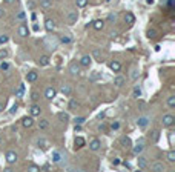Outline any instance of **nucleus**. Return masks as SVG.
<instances>
[{"label":"nucleus","mask_w":175,"mask_h":172,"mask_svg":"<svg viewBox=\"0 0 175 172\" xmlns=\"http://www.w3.org/2000/svg\"><path fill=\"white\" fill-rule=\"evenodd\" d=\"M43 43H45V46H46L49 51H54V49L58 46V43H60V42H58L57 38H54L52 36H48V37H45Z\"/></svg>","instance_id":"1"},{"label":"nucleus","mask_w":175,"mask_h":172,"mask_svg":"<svg viewBox=\"0 0 175 172\" xmlns=\"http://www.w3.org/2000/svg\"><path fill=\"white\" fill-rule=\"evenodd\" d=\"M66 20H68L69 25L77 23V20H78V12H77V11H69L68 14H66Z\"/></svg>","instance_id":"2"},{"label":"nucleus","mask_w":175,"mask_h":172,"mask_svg":"<svg viewBox=\"0 0 175 172\" xmlns=\"http://www.w3.org/2000/svg\"><path fill=\"white\" fill-rule=\"evenodd\" d=\"M145 151V140H140V142H138L135 146L132 148V152H134V155H140V154Z\"/></svg>","instance_id":"3"},{"label":"nucleus","mask_w":175,"mask_h":172,"mask_svg":"<svg viewBox=\"0 0 175 172\" xmlns=\"http://www.w3.org/2000/svg\"><path fill=\"white\" fill-rule=\"evenodd\" d=\"M63 155H61V152L60 151H52V155H51V160L52 163H55V165H60L61 161H63Z\"/></svg>","instance_id":"4"},{"label":"nucleus","mask_w":175,"mask_h":172,"mask_svg":"<svg viewBox=\"0 0 175 172\" xmlns=\"http://www.w3.org/2000/svg\"><path fill=\"white\" fill-rule=\"evenodd\" d=\"M17 158H19L17 152H14V151H8L6 152V161H8V165H14V163L17 161Z\"/></svg>","instance_id":"5"},{"label":"nucleus","mask_w":175,"mask_h":172,"mask_svg":"<svg viewBox=\"0 0 175 172\" xmlns=\"http://www.w3.org/2000/svg\"><path fill=\"white\" fill-rule=\"evenodd\" d=\"M175 123V117L174 115H170V114H166V115L163 117V126H172Z\"/></svg>","instance_id":"6"},{"label":"nucleus","mask_w":175,"mask_h":172,"mask_svg":"<svg viewBox=\"0 0 175 172\" xmlns=\"http://www.w3.org/2000/svg\"><path fill=\"white\" fill-rule=\"evenodd\" d=\"M151 171H154V172H161V171H164V165L161 161H154L151 165Z\"/></svg>","instance_id":"7"},{"label":"nucleus","mask_w":175,"mask_h":172,"mask_svg":"<svg viewBox=\"0 0 175 172\" xmlns=\"http://www.w3.org/2000/svg\"><path fill=\"white\" fill-rule=\"evenodd\" d=\"M91 61H92V57L91 55H83L82 59H80V66H83V68H89Z\"/></svg>","instance_id":"8"},{"label":"nucleus","mask_w":175,"mask_h":172,"mask_svg":"<svg viewBox=\"0 0 175 172\" xmlns=\"http://www.w3.org/2000/svg\"><path fill=\"white\" fill-rule=\"evenodd\" d=\"M137 125H138V127L145 129V127H146L147 125H149V117H145V115H143V117H140V118L137 120Z\"/></svg>","instance_id":"9"},{"label":"nucleus","mask_w":175,"mask_h":172,"mask_svg":"<svg viewBox=\"0 0 175 172\" xmlns=\"http://www.w3.org/2000/svg\"><path fill=\"white\" fill-rule=\"evenodd\" d=\"M100 146H101V143H100V140H98V138H92L91 143H89V149H91V151H98Z\"/></svg>","instance_id":"10"},{"label":"nucleus","mask_w":175,"mask_h":172,"mask_svg":"<svg viewBox=\"0 0 175 172\" xmlns=\"http://www.w3.org/2000/svg\"><path fill=\"white\" fill-rule=\"evenodd\" d=\"M55 95H57V91L54 89V88H46V91H45V97H46L48 100H54Z\"/></svg>","instance_id":"11"},{"label":"nucleus","mask_w":175,"mask_h":172,"mask_svg":"<svg viewBox=\"0 0 175 172\" xmlns=\"http://www.w3.org/2000/svg\"><path fill=\"white\" fill-rule=\"evenodd\" d=\"M137 165H138V167L140 169H146L147 166V160H146V157H141V155H138V158H137Z\"/></svg>","instance_id":"12"},{"label":"nucleus","mask_w":175,"mask_h":172,"mask_svg":"<svg viewBox=\"0 0 175 172\" xmlns=\"http://www.w3.org/2000/svg\"><path fill=\"white\" fill-rule=\"evenodd\" d=\"M28 34H29L28 26H26L25 23H22V25L19 26V36H20V37H28Z\"/></svg>","instance_id":"13"},{"label":"nucleus","mask_w":175,"mask_h":172,"mask_svg":"<svg viewBox=\"0 0 175 172\" xmlns=\"http://www.w3.org/2000/svg\"><path fill=\"white\" fill-rule=\"evenodd\" d=\"M69 72L72 74V76H78V74H80V65L71 63V65H69Z\"/></svg>","instance_id":"14"},{"label":"nucleus","mask_w":175,"mask_h":172,"mask_svg":"<svg viewBox=\"0 0 175 172\" xmlns=\"http://www.w3.org/2000/svg\"><path fill=\"white\" fill-rule=\"evenodd\" d=\"M60 92H61V94H63L65 97H69V95H71V92H72V88H71L69 85H61Z\"/></svg>","instance_id":"15"},{"label":"nucleus","mask_w":175,"mask_h":172,"mask_svg":"<svg viewBox=\"0 0 175 172\" xmlns=\"http://www.w3.org/2000/svg\"><path fill=\"white\" fill-rule=\"evenodd\" d=\"M45 28H46V31H49V32H52L54 28H55V23H54V20H51V19H46V20H45Z\"/></svg>","instance_id":"16"},{"label":"nucleus","mask_w":175,"mask_h":172,"mask_svg":"<svg viewBox=\"0 0 175 172\" xmlns=\"http://www.w3.org/2000/svg\"><path fill=\"white\" fill-rule=\"evenodd\" d=\"M40 112H42V108H40L39 105H32V106H31V115L32 117L40 115Z\"/></svg>","instance_id":"17"},{"label":"nucleus","mask_w":175,"mask_h":172,"mask_svg":"<svg viewBox=\"0 0 175 172\" xmlns=\"http://www.w3.org/2000/svg\"><path fill=\"white\" fill-rule=\"evenodd\" d=\"M37 78H39V74L35 71H31V72L26 74V80H28V82H35Z\"/></svg>","instance_id":"18"},{"label":"nucleus","mask_w":175,"mask_h":172,"mask_svg":"<svg viewBox=\"0 0 175 172\" xmlns=\"http://www.w3.org/2000/svg\"><path fill=\"white\" fill-rule=\"evenodd\" d=\"M109 68H111L114 72H118L120 69H122V65H120V61H115V60H114V61H111Z\"/></svg>","instance_id":"19"},{"label":"nucleus","mask_w":175,"mask_h":172,"mask_svg":"<svg viewBox=\"0 0 175 172\" xmlns=\"http://www.w3.org/2000/svg\"><path fill=\"white\" fill-rule=\"evenodd\" d=\"M22 125H23L25 127H31V126L34 125L32 117H25V118H23V121H22Z\"/></svg>","instance_id":"20"},{"label":"nucleus","mask_w":175,"mask_h":172,"mask_svg":"<svg viewBox=\"0 0 175 172\" xmlns=\"http://www.w3.org/2000/svg\"><path fill=\"white\" fill-rule=\"evenodd\" d=\"M124 77H122V76H118V77H115V80H114V85L117 86V88H122L123 85H124Z\"/></svg>","instance_id":"21"},{"label":"nucleus","mask_w":175,"mask_h":172,"mask_svg":"<svg viewBox=\"0 0 175 172\" xmlns=\"http://www.w3.org/2000/svg\"><path fill=\"white\" fill-rule=\"evenodd\" d=\"M122 146H123V148H126V149H129V148L132 146L131 138H129V137H123V138H122Z\"/></svg>","instance_id":"22"},{"label":"nucleus","mask_w":175,"mask_h":172,"mask_svg":"<svg viewBox=\"0 0 175 172\" xmlns=\"http://www.w3.org/2000/svg\"><path fill=\"white\" fill-rule=\"evenodd\" d=\"M92 26H94V29L100 31V29H103V26H105V22H103V20H95L92 23Z\"/></svg>","instance_id":"23"},{"label":"nucleus","mask_w":175,"mask_h":172,"mask_svg":"<svg viewBox=\"0 0 175 172\" xmlns=\"http://www.w3.org/2000/svg\"><path fill=\"white\" fill-rule=\"evenodd\" d=\"M84 146V138L83 137H75V148H83Z\"/></svg>","instance_id":"24"},{"label":"nucleus","mask_w":175,"mask_h":172,"mask_svg":"<svg viewBox=\"0 0 175 172\" xmlns=\"http://www.w3.org/2000/svg\"><path fill=\"white\" fill-rule=\"evenodd\" d=\"M39 63L42 65V66H48V65H49V57H48V55H42V57L39 59Z\"/></svg>","instance_id":"25"},{"label":"nucleus","mask_w":175,"mask_h":172,"mask_svg":"<svg viewBox=\"0 0 175 172\" xmlns=\"http://www.w3.org/2000/svg\"><path fill=\"white\" fill-rule=\"evenodd\" d=\"M58 120H60V121H69V115H68V114H66V112H58Z\"/></svg>","instance_id":"26"},{"label":"nucleus","mask_w":175,"mask_h":172,"mask_svg":"<svg viewBox=\"0 0 175 172\" xmlns=\"http://www.w3.org/2000/svg\"><path fill=\"white\" fill-rule=\"evenodd\" d=\"M124 22H126V23H134V22H135V17H134V14H131V12H126Z\"/></svg>","instance_id":"27"},{"label":"nucleus","mask_w":175,"mask_h":172,"mask_svg":"<svg viewBox=\"0 0 175 172\" xmlns=\"http://www.w3.org/2000/svg\"><path fill=\"white\" fill-rule=\"evenodd\" d=\"M48 126H49V121L46 120V118H43V120L39 121V127H40V129H48Z\"/></svg>","instance_id":"28"},{"label":"nucleus","mask_w":175,"mask_h":172,"mask_svg":"<svg viewBox=\"0 0 175 172\" xmlns=\"http://www.w3.org/2000/svg\"><path fill=\"white\" fill-rule=\"evenodd\" d=\"M23 92H25V85H19L16 91V97H23Z\"/></svg>","instance_id":"29"},{"label":"nucleus","mask_w":175,"mask_h":172,"mask_svg":"<svg viewBox=\"0 0 175 172\" xmlns=\"http://www.w3.org/2000/svg\"><path fill=\"white\" fill-rule=\"evenodd\" d=\"M0 71L2 72L9 71V63H8V61H2V63H0Z\"/></svg>","instance_id":"30"},{"label":"nucleus","mask_w":175,"mask_h":172,"mask_svg":"<svg viewBox=\"0 0 175 172\" xmlns=\"http://www.w3.org/2000/svg\"><path fill=\"white\" fill-rule=\"evenodd\" d=\"M92 55L97 59V61H100V63L103 61V54H101V52L98 51V49H95V51H94V52H92Z\"/></svg>","instance_id":"31"},{"label":"nucleus","mask_w":175,"mask_h":172,"mask_svg":"<svg viewBox=\"0 0 175 172\" xmlns=\"http://www.w3.org/2000/svg\"><path fill=\"white\" fill-rule=\"evenodd\" d=\"M80 106V103H78V100H75V98H72L69 101V109H77Z\"/></svg>","instance_id":"32"},{"label":"nucleus","mask_w":175,"mask_h":172,"mask_svg":"<svg viewBox=\"0 0 175 172\" xmlns=\"http://www.w3.org/2000/svg\"><path fill=\"white\" fill-rule=\"evenodd\" d=\"M40 6H42V8L52 6V0H40Z\"/></svg>","instance_id":"33"},{"label":"nucleus","mask_w":175,"mask_h":172,"mask_svg":"<svg viewBox=\"0 0 175 172\" xmlns=\"http://www.w3.org/2000/svg\"><path fill=\"white\" fill-rule=\"evenodd\" d=\"M151 138H152V142H158L160 132H158V131H152V132H151Z\"/></svg>","instance_id":"34"},{"label":"nucleus","mask_w":175,"mask_h":172,"mask_svg":"<svg viewBox=\"0 0 175 172\" xmlns=\"http://www.w3.org/2000/svg\"><path fill=\"white\" fill-rule=\"evenodd\" d=\"M58 42H60V43H71V42H72V38H71L69 36H61Z\"/></svg>","instance_id":"35"},{"label":"nucleus","mask_w":175,"mask_h":172,"mask_svg":"<svg viewBox=\"0 0 175 172\" xmlns=\"http://www.w3.org/2000/svg\"><path fill=\"white\" fill-rule=\"evenodd\" d=\"M168 161L169 163H175V152L174 151L168 152Z\"/></svg>","instance_id":"36"},{"label":"nucleus","mask_w":175,"mask_h":172,"mask_svg":"<svg viewBox=\"0 0 175 172\" xmlns=\"http://www.w3.org/2000/svg\"><path fill=\"white\" fill-rule=\"evenodd\" d=\"M168 106L169 108H174L175 106V95H170L168 98Z\"/></svg>","instance_id":"37"},{"label":"nucleus","mask_w":175,"mask_h":172,"mask_svg":"<svg viewBox=\"0 0 175 172\" xmlns=\"http://www.w3.org/2000/svg\"><path fill=\"white\" fill-rule=\"evenodd\" d=\"M140 95H141V88H140V86H135V88H134V97H135V98H138Z\"/></svg>","instance_id":"38"},{"label":"nucleus","mask_w":175,"mask_h":172,"mask_svg":"<svg viewBox=\"0 0 175 172\" xmlns=\"http://www.w3.org/2000/svg\"><path fill=\"white\" fill-rule=\"evenodd\" d=\"M89 78H91L92 82H94V80H98V78H100V72H98V71H94V72L91 74V77H89Z\"/></svg>","instance_id":"39"},{"label":"nucleus","mask_w":175,"mask_h":172,"mask_svg":"<svg viewBox=\"0 0 175 172\" xmlns=\"http://www.w3.org/2000/svg\"><path fill=\"white\" fill-rule=\"evenodd\" d=\"M75 125H83V123L84 121H86V118H84V117H75Z\"/></svg>","instance_id":"40"},{"label":"nucleus","mask_w":175,"mask_h":172,"mask_svg":"<svg viewBox=\"0 0 175 172\" xmlns=\"http://www.w3.org/2000/svg\"><path fill=\"white\" fill-rule=\"evenodd\" d=\"M88 5V0H77V6L78 8H84Z\"/></svg>","instance_id":"41"},{"label":"nucleus","mask_w":175,"mask_h":172,"mask_svg":"<svg viewBox=\"0 0 175 172\" xmlns=\"http://www.w3.org/2000/svg\"><path fill=\"white\" fill-rule=\"evenodd\" d=\"M8 40H9L8 36H0V45H5V43H8Z\"/></svg>","instance_id":"42"},{"label":"nucleus","mask_w":175,"mask_h":172,"mask_svg":"<svg viewBox=\"0 0 175 172\" xmlns=\"http://www.w3.org/2000/svg\"><path fill=\"white\" fill-rule=\"evenodd\" d=\"M118 127H120V121H112V123H111V129L117 131Z\"/></svg>","instance_id":"43"},{"label":"nucleus","mask_w":175,"mask_h":172,"mask_svg":"<svg viewBox=\"0 0 175 172\" xmlns=\"http://www.w3.org/2000/svg\"><path fill=\"white\" fill-rule=\"evenodd\" d=\"M37 143H39V146H42V148H46V146H48V142H46L45 138H40Z\"/></svg>","instance_id":"44"},{"label":"nucleus","mask_w":175,"mask_h":172,"mask_svg":"<svg viewBox=\"0 0 175 172\" xmlns=\"http://www.w3.org/2000/svg\"><path fill=\"white\" fill-rule=\"evenodd\" d=\"M28 171H31V172H39V171H40V167H39V166H35V165H31V166L28 167Z\"/></svg>","instance_id":"45"},{"label":"nucleus","mask_w":175,"mask_h":172,"mask_svg":"<svg viewBox=\"0 0 175 172\" xmlns=\"http://www.w3.org/2000/svg\"><path fill=\"white\" fill-rule=\"evenodd\" d=\"M17 109H19V105H12V108L9 109V114H11V115H14V114L17 112Z\"/></svg>","instance_id":"46"},{"label":"nucleus","mask_w":175,"mask_h":172,"mask_svg":"<svg viewBox=\"0 0 175 172\" xmlns=\"http://www.w3.org/2000/svg\"><path fill=\"white\" fill-rule=\"evenodd\" d=\"M138 74H140V72H138V69H132V74H131V78H132V80H135V78L138 77Z\"/></svg>","instance_id":"47"},{"label":"nucleus","mask_w":175,"mask_h":172,"mask_svg":"<svg viewBox=\"0 0 175 172\" xmlns=\"http://www.w3.org/2000/svg\"><path fill=\"white\" fill-rule=\"evenodd\" d=\"M6 57H8V51H6V49H2V51H0V60H2V59H6Z\"/></svg>","instance_id":"48"},{"label":"nucleus","mask_w":175,"mask_h":172,"mask_svg":"<svg viewBox=\"0 0 175 172\" xmlns=\"http://www.w3.org/2000/svg\"><path fill=\"white\" fill-rule=\"evenodd\" d=\"M16 19H17V20H25V12H23V11H20L19 14L16 16Z\"/></svg>","instance_id":"49"},{"label":"nucleus","mask_w":175,"mask_h":172,"mask_svg":"<svg viewBox=\"0 0 175 172\" xmlns=\"http://www.w3.org/2000/svg\"><path fill=\"white\" fill-rule=\"evenodd\" d=\"M31 98H32V101H37V100L40 98L39 92H32V94H31Z\"/></svg>","instance_id":"50"},{"label":"nucleus","mask_w":175,"mask_h":172,"mask_svg":"<svg viewBox=\"0 0 175 172\" xmlns=\"http://www.w3.org/2000/svg\"><path fill=\"white\" fill-rule=\"evenodd\" d=\"M147 36H149L151 38H154V37H155V31H154V29H149V32H147Z\"/></svg>","instance_id":"51"},{"label":"nucleus","mask_w":175,"mask_h":172,"mask_svg":"<svg viewBox=\"0 0 175 172\" xmlns=\"http://www.w3.org/2000/svg\"><path fill=\"white\" fill-rule=\"evenodd\" d=\"M115 19H117L115 14H111V16H109V20H111V22H115Z\"/></svg>","instance_id":"52"},{"label":"nucleus","mask_w":175,"mask_h":172,"mask_svg":"<svg viewBox=\"0 0 175 172\" xmlns=\"http://www.w3.org/2000/svg\"><path fill=\"white\" fill-rule=\"evenodd\" d=\"M112 165H115V166H117V165H120V160H118V158H115V160L112 161Z\"/></svg>","instance_id":"53"},{"label":"nucleus","mask_w":175,"mask_h":172,"mask_svg":"<svg viewBox=\"0 0 175 172\" xmlns=\"http://www.w3.org/2000/svg\"><path fill=\"white\" fill-rule=\"evenodd\" d=\"M146 3H147V5H152V3H154V0H146Z\"/></svg>","instance_id":"54"},{"label":"nucleus","mask_w":175,"mask_h":172,"mask_svg":"<svg viewBox=\"0 0 175 172\" xmlns=\"http://www.w3.org/2000/svg\"><path fill=\"white\" fill-rule=\"evenodd\" d=\"M6 3H14V2H17V0H5Z\"/></svg>","instance_id":"55"},{"label":"nucleus","mask_w":175,"mask_h":172,"mask_svg":"<svg viewBox=\"0 0 175 172\" xmlns=\"http://www.w3.org/2000/svg\"><path fill=\"white\" fill-rule=\"evenodd\" d=\"M3 111V103H0V112Z\"/></svg>","instance_id":"56"},{"label":"nucleus","mask_w":175,"mask_h":172,"mask_svg":"<svg viewBox=\"0 0 175 172\" xmlns=\"http://www.w3.org/2000/svg\"><path fill=\"white\" fill-rule=\"evenodd\" d=\"M3 14H5V12H3V9H0V16H3Z\"/></svg>","instance_id":"57"}]
</instances>
